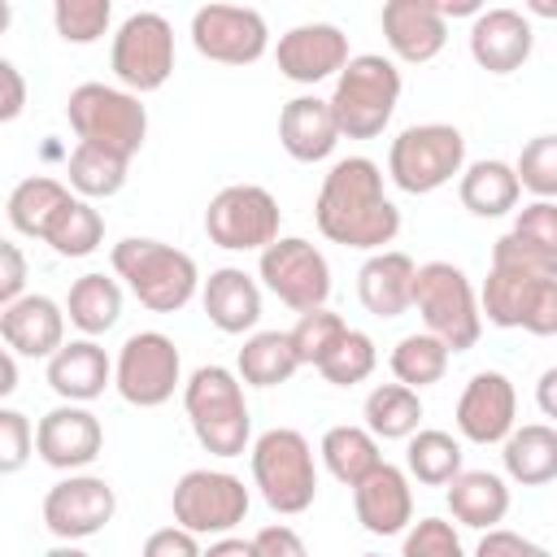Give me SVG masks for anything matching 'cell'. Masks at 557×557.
Instances as JSON below:
<instances>
[{"label": "cell", "mask_w": 557, "mask_h": 557, "mask_svg": "<svg viewBox=\"0 0 557 557\" xmlns=\"http://www.w3.org/2000/svg\"><path fill=\"white\" fill-rule=\"evenodd\" d=\"M191 48L218 65H252L270 52V26L248 4H200L191 13Z\"/></svg>", "instance_id": "obj_15"}, {"label": "cell", "mask_w": 557, "mask_h": 557, "mask_svg": "<svg viewBox=\"0 0 557 557\" xmlns=\"http://www.w3.org/2000/svg\"><path fill=\"white\" fill-rule=\"evenodd\" d=\"M509 235H518L522 244H531L544 257H557V200H531L518 209Z\"/></svg>", "instance_id": "obj_45"}, {"label": "cell", "mask_w": 557, "mask_h": 557, "mask_svg": "<svg viewBox=\"0 0 557 557\" xmlns=\"http://www.w3.org/2000/svg\"><path fill=\"white\" fill-rule=\"evenodd\" d=\"M0 339L17 357L52 361L65 348V305H57L44 292H26L22 300L0 309Z\"/></svg>", "instance_id": "obj_22"}, {"label": "cell", "mask_w": 557, "mask_h": 557, "mask_svg": "<svg viewBox=\"0 0 557 557\" xmlns=\"http://www.w3.org/2000/svg\"><path fill=\"white\" fill-rule=\"evenodd\" d=\"M413 309L422 318V331L444 339L453 352H466L483 335V305L470 283V274L453 261H426L413 278Z\"/></svg>", "instance_id": "obj_7"}, {"label": "cell", "mask_w": 557, "mask_h": 557, "mask_svg": "<svg viewBox=\"0 0 557 557\" xmlns=\"http://www.w3.org/2000/svg\"><path fill=\"white\" fill-rule=\"evenodd\" d=\"M248 505H252V496H248L244 479L231 470H209V466L187 470L170 492L174 522L187 527L191 535H213V540L231 535L248 518Z\"/></svg>", "instance_id": "obj_13"}, {"label": "cell", "mask_w": 557, "mask_h": 557, "mask_svg": "<svg viewBox=\"0 0 557 557\" xmlns=\"http://www.w3.org/2000/svg\"><path fill=\"white\" fill-rule=\"evenodd\" d=\"M505 479L518 487H544L557 479V426L553 422H527L513 426V435L500 444Z\"/></svg>", "instance_id": "obj_30"}, {"label": "cell", "mask_w": 557, "mask_h": 557, "mask_svg": "<svg viewBox=\"0 0 557 557\" xmlns=\"http://www.w3.org/2000/svg\"><path fill=\"white\" fill-rule=\"evenodd\" d=\"M183 357L165 331H135L113 357V387L135 409H157L183 387Z\"/></svg>", "instance_id": "obj_12"}, {"label": "cell", "mask_w": 557, "mask_h": 557, "mask_svg": "<svg viewBox=\"0 0 557 557\" xmlns=\"http://www.w3.org/2000/svg\"><path fill=\"white\" fill-rule=\"evenodd\" d=\"M509 479L496 470H461L448 483V513L470 531H492L509 513Z\"/></svg>", "instance_id": "obj_29"}, {"label": "cell", "mask_w": 557, "mask_h": 557, "mask_svg": "<svg viewBox=\"0 0 557 557\" xmlns=\"http://www.w3.org/2000/svg\"><path fill=\"white\" fill-rule=\"evenodd\" d=\"M479 305L500 331H527L540 339L557 335V257L535 252L518 235H500L492 244Z\"/></svg>", "instance_id": "obj_2"}, {"label": "cell", "mask_w": 557, "mask_h": 557, "mask_svg": "<svg viewBox=\"0 0 557 557\" xmlns=\"http://www.w3.org/2000/svg\"><path fill=\"white\" fill-rule=\"evenodd\" d=\"M470 557H553V553L544 544L509 531V527H492V531H483V540L474 544Z\"/></svg>", "instance_id": "obj_47"}, {"label": "cell", "mask_w": 557, "mask_h": 557, "mask_svg": "<svg viewBox=\"0 0 557 557\" xmlns=\"http://www.w3.org/2000/svg\"><path fill=\"white\" fill-rule=\"evenodd\" d=\"M339 122H335V109L326 96H292L283 109H278V144L292 161H326L335 148H339Z\"/></svg>", "instance_id": "obj_24"}, {"label": "cell", "mask_w": 557, "mask_h": 557, "mask_svg": "<svg viewBox=\"0 0 557 557\" xmlns=\"http://www.w3.org/2000/svg\"><path fill=\"white\" fill-rule=\"evenodd\" d=\"M48 387L65 405H91L96 396H104V387H113V357L87 335L65 339V348L48 361Z\"/></svg>", "instance_id": "obj_27"}, {"label": "cell", "mask_w": 557, "mask_h": 557, "mask_svg": "<svg viewBox=\"0 0 557 557\" xmlns=\"http://www.w3.org/2000/svg\"><path fill=\"white\" fill-rule=\"evenodd\" d=\"M387 52L405 65H426L448 44V22L440 17L435 0H387L379 13Z\"/></svg>", "instance_id": "obj_20"}, {"label": "cell", "mask_w": 557, "mask_h": 557, "mask_svg": "<svg viewBox=\"0 0 557 557\" xmlns=\"http://www.w3.org/2000/svg\"><path fill=\"white\" fill-rule=\"evenodd\" d=\"M457 196L461 205L474 213V218H505L518 209V196H522V183H518V170L500 157H483V161H470L457 178Z\"/></svg>", "instance_id": "obj_31"}, {"label": "cell", "mask_w": 557, "mask_h": 557, "mask_svg": "<svg viewBox=\"0 0 557 557\" xmlns=\"http://www.w3.org/2000/svg\"><path fill=\"white\" fill-rule=\"evenodd\" d=\"M44 557H91L87 548H78V544H52Z\"/></svg>", "instance_id": "obj_57"}, {"label": "cell", "mask_w": 557, "mask_h": 557, "mask_svg": "<svg viewBox=\"0 0 557 557\" xmlns=\"http://www.w3.org/2000/svg\"><path fill=\"white\" fill-rule=\"evenodd\" d=\"M400 557H470L457 527L444 518H418L405 540H400Z\"/></svg>", "instance_id": "obj_44"}, {"label": "cell", "mask_w": 557, "mask_h": 557, "mask_svg": "<svg viewBox=\"0 0 557 557\" xmlns=\"http://www.w3.org/2000/svg\"><path fill=\"white\" fill-rule=\"evenodd\" d=\"M374 366H379V348H374V339H370L366 331H348L344 344L322 361L318 374H322L331 387H357V383H366V379L374 374Z\"/></svg>", "instance_id": "obj_42"}, {"label": "cell", "mask_w": 557, "mask_h": 557, "mask_svg": "<svg viewBox=\"0 0 557 557\" xmlns=\"http://www.w3.org/2000/svg\"><path fill=\"white\" fill-rule=\"evenodd\" d=\"M30 453H35V426H30V418L4 405L0 409V470L4 474H17L30 461Z\"/></svg>", "instance_id": "obj_46"}, {"label": "cell", "mask_w": 557, "mask_h": 557, "mask_svg": "<svg viewBox=\"0 0 557 557\" xmlns=\"http://www.w3.org/2000/svg\"><path fill=\"white\" fill-rule=\"evenodd\" d=\"M109 265L126 283V292L152 313H178L205 287L191 252L161 244V239H148V235L117 239L109 252Z\"/></svg>", "instance_id": "obj_4"}, {"label": "cell", "mask_w": 557, "mask_h": 557, "mask_svg": "<svg viewBox=\"0 0 557 557\" xmlns=\"http://www.w3.org/2000/svg\"><path fill=\"white\" fill-rule=\"evenodd\" d=\"M535 48V26L522 9H483L470 22V57L487 74H513Z\"/></svg>", "instance_id": "obj_21"}, {"label": "cell", "mask_w": 557, "mask_h": 557, "mask_svg": "<svg viewBox=\"0 0 557 557\" xmlns=\"http://www.w3.org/2000/svg\"><path fill=\"white\" fill-rule=\"evenodd\" d=\"M352 326L335 313V309H309V313H300L296 318V326L287 331L292 335V348H296V357H300V366H313V370H322V361L344 344V335H348Z\"/></svg>", "instance_id": "obj_39"}, {"label": "cell", "mask_w": 557, "mask_h": 557, "mask_svg": "<svg viewBox=\"0 0 557 557\" xmlns=\"http://www.w3.org/2000/svg\"><path fill=\"white\" fill-rule=\"evenodd\" d=\"M461 440H453L440 426H422L418 435L405 440V470L422 487H448L466 466H461Z\"/></svg>", "instance_id": "obj_37"}, {"label": "cell", "mask_w": 557, "mask_h": 557, "mask_svg": "<svg viewBox=\"0 0 557 557\" xmlns=\"http://www.w3.org/2000/svg\"><path fill=\"white\" fill-rule=\"evenodd\" d=\"M22 109H26V78H22V70L4 57V61H0V122H13Z\"/></svg>", "instance_id": "obj_51"}, {"label": "cell", "mask_w": 557, "mask_h": 557, "mask_svg": "<svg viewBox=\"0 0 557 557\" xmlns=\"http://www.w3.org/2000/svg\"><path fill=\"white\" fill-rule=\"evenodd\" d=\"M200 305L222 335H252L261 322V283L239 265H222L205 278Z\"/></svg>", "instance_id": "obj_26"}, {"label": "cell", "mask_w": 557, "mask_h": 557, "mask_svg": "<svg viewBox=\"0 0 557 557\" xmlns=\"http://www.w3.org/2000/svg\"><path fill=\"white\" fill-rule=\"evenodd\" d=\"M361 557H383V553H361Z\"/></svg>", "instance_id": "obj_58"}, {"label": "cell", "mask_w": 557, "mask_h": 557, "mask_svg": "<svg viewBox=\"0 0 557 557\" xmlns=\"http://www.w3.org/2000/svg\"><path fill=\"white\" fill-rule=\"evenodd\" d=\"M352 61L348 52V35L331 22H300L292 30L278 35L274 44V65L287 83H300V87H313V83H326V78H339L344 65Z\"/></svg>", "instance_id": "obj_17"}, {"label": "cell", "mask_w": 557, "mask_h": 557, "mask_svg": "<svg viewBox=\"0 0 557 557\" xmlns=\"http://www.w3.org/2000/svg\"><path fill=\"white\" fill-rule=\"evenodd\" d=\"M74 205V191L70 183L52 178V174H30L22 178L13 191H9V205H4V218L17 235L26 239H48V231L57 226V218Z\"/></svg>", "instance_id": "obj_28"}, {"label": "cell", "mask_w": 557, "mask_h": 557, "mask_svg": "<svg viewBox=\"0 0 557 557\" xmlns=\"http://www.w3.org/2000/svg\"><path fill=\"white\" fill-rule=\"evenodd\" d=\"M139 557H205V548H200V535H191L187 527L170 522V527H157L144 540Z\"/></svg>", "instance_id": "obj_48"}, {"label": "cell", "mask_w": 557, "mask_h": 557, "mask_svg": "<svg viewBox=\"0 0 557 557\" xmlns=\"http://www.w3.org/2000/svg\"><path fill=\"white\" fill-rule=\"evenodd\" d=\"M466 165V135L448 122H413L387 144V178L409 196L448 187Z\"/></svg>", "instance_id": "obj_8"}, {"label": "cell", "mask_w": 557, "mask_h": 557, "mask_svg": "<svg viewBox=\"0 0 557 557\" xmlns=\"http://www.w3.org/2000/svg\"><path fill=\"white\" fill-rule=\"evenodd\" d=\"M44 244L57 257H91L104 244V218H100V209H91V200H78L74 196V205L57 218V226L48 231Z\"/></svg>", "instance_id": "obj_40"}, {"label": "cell", "mask_w": 557, "mask_h": 557, "mask_svg": "<svg viewBox=\"0 0 557 557\" xmlns=\"http://www.w3.org/2000/svg\"><path fill=\"white\" fill-rule=\"evenodd\" d=\"M109 70H113L117 87H126L135 96L165 87L174 74V26L152 9L122 17V26L113 30V44H109Z\"/></svg>", "instance_id": "obj_11"}, {"label": "cell", "mask_w": 557, "mask_h": 557, "mask_svg": "<svg viewBox=\"0 0 557 557\" xmlns=\"http://www.w3.org/2000/svg\"><path fill=\"white\" fill-rule=\"evenodd\" d=\"M65 318L70 326H78L87 339L104 335L117 326L122 318V283L100 274V270H87L70 283V296H65Z\"/></svg>", "instance_id": "obj_32"}, {"label": "cell", "mask_w": 557, "mask_h": 557, "mask_svg": "<svg viewBox=\"0 0 557 557\" xmlns=\"http://www.w3.org/2000/svg\"><path fill=\"white\" fill-rule=\"evenodd\" d=\"M22 287H26V257H22V248L13 239H4L0 244V309L22 300L26 296Z\"/></svg>", "instance_id": "obj_50"}, {"label": "cell", "mask_w": 557, "mask_h": 557, "mask_svg": "<svg viewBox=\"0 0 557 557\" xmlns=\"http://www.w3.org/2000/svg\"><path fill=\"white\" fill-rule=\"evenodd\" d=\"M522 13L527 17H557V0H527Z\"/></svg>", "instance_id": "obj_56"}, {"label": "cell", "mask_w": 557, "mask_h": 557, "mask_svg": "<svg viewBox=\"0 0 557 557\" xmlns=\"http://www.w3.org/2000/svg\"><path fill=\"white\" fill-rule=\"evenodd\" d=\"M535 405H540V413L557 426V366H548V370L540 374V383H535Z\"/></svg>", "instance_id": "obj_52"}, {"label": "cell", "mask_w": 557, "mask_h": 557, "mask_svg": "<svg viewBox=\"0 0 557 557\" xmlns=\"http://www.w3.org/2000/svg\"><path fill=\"white\" fill-rule=\"evenodd\" d=\"M252 548H257V557H309L300 531L287 527V522H270V527H261V531L252 535Z\"/></svg>", "instance_id": "obj_49"}, {"label": "cell", "mask_w": 557, "mask_h": 557, "mask_svg": "<svg viewBox=\"0 0 557 557\" xmlns=\"http://www.w3.org/2000/svg\"><path fill=\"white\" fill-rule=\"evenodd\" d=\"M352 513L370 535H405L413 527V487L409 470L383 461L352 487Z\"/></svg>", "instance_id": "obj_23"}, {"label": "cell", "mask_w": 557, "mask_h": 557, "mask_svg": "<svg viewBox=\"0 0 557 557\" xmlns=\"http://www.w3.org/2000/svg\"><path fill=\"white\" fill-rule=\"evenodd\" d=\"M518 183L535 196V200H557V135H535L522 144L518 161Z\"/></svg>", "instance_id": "obj_43"}, {"label": "cell", "mask_w": 557, "mask_h": 557, "mask_svg": "<svg viewBox=\"0 0 557 557\" xmlns=\"http://www.w3.org/2000/svg\"><path fill=\"white\" fill-rule=\"evenodd\" d=\"M435 9H440L444 22H448V17H470V22H474V17L483 13L479 0H435Z\"/></svg>", "instance_id": "obj_54"}, {"label": "cell", "mask_w": 557, "mask_h": 557, "mask_svg": "<svg viewBox=\"0 0 557 557\" xmlns=\"http://www.w3.org/2000/svg\"><path fill=\"white\" fill-rule=\"evenodd\" d=\"M318 457L322 466L331 470V479H339L344 487H357L366 474H374L383 466V453H379V440L366 431V426H331L318 444Z\"/></svg>", "instance_id": "obj_35"}, {"label": "cell", "mask_w": 557, "mask_h": 557, "mask_svg": "<svg viewBox=\"0 0 557 557\" xmlns=\"http://www.w3.org/2000/svg\"><path fill=\"white\" fill-rule=\"evenodd\" d=\"M413 278H418V265L409 252L400 248L370 252L357 270V300L374 318H400L405 309H413Z\"/></svg>", "instance_id": "obj_25"}, {"label": "cell", "mask_w": 557, "mask_h": 557, "mask_svg": "<svg viewBox=\"0 0 557 557\" xmlns=\"http://www.w3.org/2000/svg\"><path fill=\"white\" fill-rule=\"evenodd\" d=\"M126 170L131 157L109 152L100 144H74V152L65 157V183L78 200H109L126 187Z\"/></svg>", "instance_id": "obj_33"}, {"label": "cell", "mask_w": 557, "mask_h": 557, "mask_svg": "<svg viewBox=\"0 0 557 557\" xmlns=\"http://www.w3.org/2000/svg\"><path fill=\"white\" fill-rule=\"evenodd\" d=\"M313 222L322 239L357 252H383L400 235V209L383 191V165L370 157H339L318 187Z\"/></svg>", "instance_id": "obj_1"}, {"label": "cell", "mask_w": 557, "mask_h": 557, "mask_svg": "<svg viewBox=\"0 0 557 557\" xmlns=\"http://www.w3.org/2000/svg\"><path fill=\"white\" fill-rule=\"evenodd\" d=\"M205 557H257V548H252V540H239V535H218V540L205 548Z\"/></svg>", "instance_id": "obj_53"}, {"label": "cell", "mask_w": 557, "mask_h": 557, "mask_svg": "<svg viewBox=\"0 0 557 557\" xmlns=\"http://www.w3.org/2000/svg\"><path fill=\"white\" fill-rule=\"evenodd\" d=\"M117 513V492L100 474H65L44 496V527L61 544H78L100 535Z\"/></svg>", "instance_id": "obj_16"}, {"label": "cell", "mask_w": 557, "mask_h": 557, "mask_svg": "<svg viewBox=\"0 0 557 557\" xmlns=\"http://www.w3.org/2000/svg\"><path fill=\"white\" fill-rule=\"evenodd\" d=\"M361 418L374 440H409L422 431V396L405 383H379L370 387Z\"/></svg>", "instance_id": "obj_36"}, {"label": "cell", "mask_w": 557, "mask_h": 557, "mask_svg": "<svg viewBox=\"0 0 557 557\" xmlns=\"http://www.w3.org/2000/svg\"><path fill=\"white\" fill-rule=\"evenodd\" d=\"M65 122L78 144H100L122 157H135L148 139L144 100L117 83H78L65 100Z\"/></svg>", "instance_id": "obj_9"}, {"label": "cell", "mask_w": 557, "mask_h": 557, "mask_svg": "<svg viewBox=\"0 0 557 557\" xmlns=\"http://www.w3.org/2000/svg\"><path fill=\"white\" fill-rule=\"evenodd\" d=\"M104 448V426L87 405H57L35 422V453L44 466L83 474Z\"/></svg>", "instance_id": "obj_18"}, {"label": "cell", "mask_w": 557, "mask_h": 557, "mask_svg": "<svg viewBox=\"0 0 557 557\" xmlns=\"http://www.w3.org/2000/svg\"><path fill=\"white\" fill-rule=\"evenodd\" d=\"M457 431L470 444H505L518 426V392L509 383V374L500 370H479L470 374V383L457 396Z\"/></svg>", "instance_id": "obj_19"}, {"label": "cell", "mask_w": 557, "mask_h": 557, "mask_svg": "<svg viewBox=\"0 0 557 557\" xmlns=\"http://www.w3.org/2000/svg\"><path fill=\"white\" fill-rule=\"evenodd\" d=\"M17 392V352L4 348L0 352V396H13Z\"/></svg>", "instance_id": "obj_55"}, {"label": "cell", "mask_w": 557, "mask_h": 557, "mask_svg": "<svg viewBox=\"0 0 557 557\" xmlns=\"http://www.w3.org/2000/svg\"><path fill=\"white\" fill-rule=\"evenodd\" d=\"M300 370V357L292 348L287 331H252L235 357V374L248 387H278Z\"/></svg>", "instance_id": "obj_34"}, {"label": "cell", "mask_w": 557, "mask_h": 557, "mask_svg": "<svg viewBox=\"0 0 557 557\" xmlns=\"http://www.w3.org/2000/svg\"><path fill=\"white\" fill-rule=\"evenodd\" d=\"M278 226H283V209L274 191L261 183H226L205 209V235L226 252L261 257L278 239Z\"/></svg>", "instance_id": "obj_10"}, {"label": "cell", "mask_w": 557, "mask_h": 557, "mask_svg": "<svg viewBox=\"0 0 557 557\" xmlns=\"http://www.w3.org/2000/svg\"><path fill=\"white\" fill-rule=\"evenodd\" d=\"M326 100L344 139H379L400 104V70L383 52H361L344 65Z\"/></svg>", "instance_id": "obj_6"}, {"label": "cell", "mask_w": 557, "mask_h": 557, "mask_svg": "<svg viewBox=\"0 0 557 557\" xmlns=\"http://www.w3.org/2000/svg\"><path fill=\"white\" fill-rule=\"evenodd\" d=\"M52 26L65 44H96L113 26V4L109 0H57Z\"/></svg>", "instance_id": "obj_41"}, {"label": "cell", "mask_w": 557, "mask_h": 557, "mask_svg": "<svg viewBox=\"0 0 557 557\" xmlns=\"http://www.w3.org/2000/svg\"><path fill=\"white\" fill-rule=\"evenodd\" d=\"M252 461V487L261 492V500L283 513L296 518L318 500V461H313V444L296 431V426H270L252 440L248 448Z\"/></svg>", "instance_id": "obj_5"}, {"label": "cell", "mask_w": 557, "mask_h": 557, "mask_svg": "<svg viewBox=\"0 0 557 557\" xmlns=\"http://www.w3.org/2000/svg\"><path fill=\"white\" fill-rule=\"evenodd\" d=\"M257 278L270 296H278L296 313L322 309L331 296V261L322 257L318 244H309L300 235H278L257 257Z\"/></svg>", "instance_id": "obj_14"}, {"label": "cell", "mask_w": 557, "mask_h": 557, "mask_svg": "<svg viewBox=\"0 0 557 557\" xmlns=\"http://www.w3.org/2000/svg\"><path fill=\"white\" fill-rule=\"evenodd\" d=\"M448 357H453V348L444 339H435L431 331H413V335L396 339L387 366H392L396 383L422 392V387H431V383H440L448 374Z\"/></svg>", "instance_id": "obj_38"}, {"label": "cell", "mask_w": 557, "mask_h": 557, "mask_svg": "<svg viewBox=\"0 0 557 557\" xmlns=\"http://www.w3.org/2000/svg\"><path fill=\"white\" fill-rule=\"evenodd\" d=\"M183 409L191 435L213 457H244L252 448V413L244 400V379L226 366H196L183 383Z\"/></svg>", "instance_id": "obj_3"}]
</instances>
